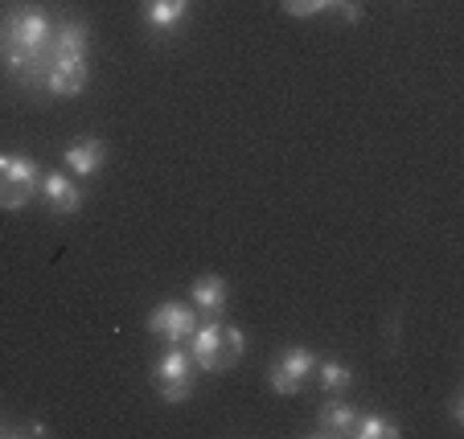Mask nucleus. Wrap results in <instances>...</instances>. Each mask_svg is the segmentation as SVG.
I'll use <instances>...</instances> for the list:
<instances>
[{
    "label": "nucleus",
    "mask_w": 464,
    "mask_h": 439,
    "mask_svg": "<svg viewBox=\"0 0 464 439\" xmlns=\"http://www.w3.org/2000/svg\"><path fill=\"white\" fill-rule=\"evenodd\" d=\"M53 21L34 5H21L5 21V66L21 87H45Z\"/></svg>",
    "instance_id": "1"
},
{
    "label": "nucleus",
    "mask_w": 464,
    "mask_h": 439,
    "mask_svg": "<svg viewBox=\"0 0 464 439\" xmlns=\"http://www.w3.org/2000/svg\"><path fill=\"white\" fill-rule=\"evenodd\" d=\"M82 87H87V25L66 21V25L53 29L45 91L50 95H79Z\"/></svg>",
    "instance_id": "2"
},
{
    "label": "nucleus",
    "mask_w": 464,
    "mask_h": 439,
    "mask_svg": "<svg viewBox=\"0 0 464 439\" xmlns=\"http://www.w3.org/2000/svg\"><path fill=\"white\" fill-rule=\"evenodd\" d=\"M193 366H202L206 374H222V369H230L238 358H243L246 341L243 333H238L235 325H198L193 329Z\"/></svg>",
    "instance_id": "3"
},
{
    "label": "nucleus",
    "mask_w": 464,
    "mask_h": 439,
    "mask_svg": "<svg viewBox=\"0 0 464 439\" xmlns=\"http://www.w3.org/2000/svg\"><path fill=\"white\" fill-rule=\"evenodd\" d=\"M37 194V165L21 152H0V210H25Z\"/></svg>",
    "instance_id": "4"
},
{
    "label": "nucleus",
    "mask_w": 464,
    "mask_h": 439,
    "mask_svg": "<svg viewBox=\"0 0 464 439\" xmlns=\"http://www.w3.org/2000/svg\"><path fill=\"white\" fill-rule=\"evenodd\" d=\"M152 378H157L165 403H185V398L193 395V358L181 345H169V349L160 353L157 369H152Z\"/></svg>",
    "instance_id": "5"
},
{
    "label": "nucleus",
    "mask_w": 464,
    "mask_h": 439,
    "mask_svg": "<svg viewBox=\"0 0 464 439\" xmlns=\"http://www.w3.org/2000/svg\"><path fill=\"white\" fill-rule=\"evenodd\" d=\"M193 329H198V312H193L189 304H177V300L157 304L152 308V317H149V333L160 337V341H169V345L189 341Z\"/></svg>",
    "instance_id": "6"
},
{
    "label": "nucleus",
    "mask_w": 464,
    "mask_h": 439,
    "mask_svg": "<svg viewBox=\"0 0 464 439\" xmlns=\"http://www.w3.org/2000/svg\"><path fill=\"white\" fill-rule=\"evenodd\" d=\"M313 366H316V358L308 349H300V345H292V349H284L280 353V361H276L272 369H267V387L276 390V395H284V398H292L300 390V382L313 374Z\"/></svg>",
    "instance_id": "7"
},
{
    "label": "nucleus",
    "mask_w": 464,
    "mask_h": 439,
    "mask_svg": "<svg viewBox=\"0 0 464 439\" xmlns=\"http://www.w3.org/2000/svg\"><path fill=\"white\" fill-rule=\"evenodd\" d=\"M42 197H45V205H50L53 214H74L82 205L79 185H74L66 173H45L42 177Z\"/></svg>",
    "instance_id": "8"
},
{
    "label": "nucleus",
    "mask_w": 464,
    "mask_h": 439,
    "mask_svg": "<svg viewBox=\"0 0 464 439\" xmlns=\"http://www.w3.org/2000/svg\"><path fill=\"white\" fill-rule=\"evenodd\" d=\"M103 160H107V148H103V140H95V136L66 144V165H71L74 177H95Z\"/></svg>",
    "instance_id": "9"
},
{
    "label": "nucleus",
    "mask_w": 464,
    "mask_h": 439,
    "mask_svg": "<svg viewBox=\"0 0 464 439\" xmlns=\"http://www.w3.org/2000/svg\"><path fill=\"white\" fill-rule=\"evenodd\" d=\"M193 304L202 308V312H210V317H218L222 308H227V300H230V288H227V280L222 275H202V280H193Z\"/></svg>",
    "instance_id": "10"
},
{
    "label": "nucleus",
    "mask_w": 464,
    "mask_h": 439,
    "mask_svg": "<svg viewBox=\"0 0 464 439\" xmlns=\"http://www.w3.org/2000/svg\"><path fill=\"white\" fill-rule=\"evenodd\" d=\"M353 419H358V411H353L350 403L329 398V403L321 406V415H316V435H350Z\"/></svg>",
    "instance_id": "11"
},
{
    "label": "nucleus",
    "mask_w": 464,
    "mask_h": 439,
    "mask_svg": "<svg viewBox=\"0 0 464 439\" xmlns=\"http://www.w3.org/2000/svg\"><path fill=\"white\" fill-rule=\"evenodd\" d=\"M185 9H189V0H144V21L160 33H169V29L181 25Z\"/></svg>",
    "instance_id": "12"
},
{
    "label": "nucleus",
    "mask_w": 464,
    "mask_h": 439,
    "mask_svg": "<svg viewBox=\"0 0 464 439\" xmlns=\"http://www.w3.org/2000/svg\"><path fill=\"white\" fill-rule=\"evenodd\" d=\"M350 435L358 439H399V427H394L386 415H358L350 427Z\"/></svg>",
    "instance_id": "13"
},
{
    "label": "nucleus",
    "mask_w": 464,
    "mask_h": 439,
    "mask_svg": "<svg viewBox=\"0 0 464 439\" xmlns=\"http://www.w3.org/2000/svg\"><path fill=\"white\" fill-rule=\"evenodd\" d=\"M321 366V387L329 390V395H342V390H350V382H353V374L342 366V361H316Z\"/></svg>",
    "instance_id": "14"
},
{
    "label": "nucleus",
    "mask_w": 464,
    "mask_h": 439,
    "mask_svg": "<svg viewBox=\"0 0 464 439\" xmlns=\"http://www.w3.org/2000/svg\"><path fill=\"white\" fill-rule=\"evenodd\" d=\"M334 5V0H284V13L288 17H316V13H324Z\"/></svg>",
    "instance_id": "15"
},
{
    "label": "nucleus",
    "mask_w": 464,
    "mask_h": 439,
    "mask_svg": "<svg viewBox=\"0 0 464 439\" xmlns=\"http://www.w3.org/2000/svg\"><path fill=\"white\" fill-rule=\"evenodd\" d=\"M334 5H337V0H334ZM337 9H342V17H345V21H358V17H362V13H358V5H350V0H342Z\"/></svg>",
    "instance_id": "16"
}]
</instances>
